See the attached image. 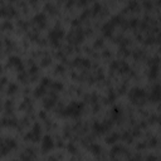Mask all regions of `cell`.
Segmentation results:
<instances>
[{
    "label": "cell",
    "mask_w": 161,
    "mask_h": 161,
    "mask_svg": "<svg viewBox=\"0 0 161 161\" xmlns=\"http://www.w3.org/2000/svg\"><path fill=\"white\" fill-rule=\"evenodd\" d=\"M52 145H53L52 138H50L49 136H45V137H44V141H43V148H44V150H48V148L52 147Z\"/></svg>",
    "instance_id": "obj_1"
}]
</instances>
